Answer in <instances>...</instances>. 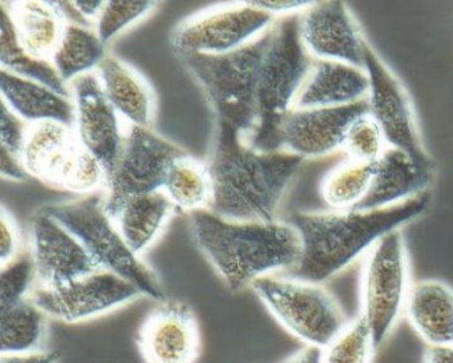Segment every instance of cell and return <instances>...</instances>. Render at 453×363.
Returning a JSON list of instances; mask_svg holds the SVG:
<instances>
[{"mask_svg":"<svg viewBox=\"0 0 453 363\" xmlns=\"http://www.w3.org/2000/svg\"><path fill=\"white\" fill-rule=\"evenodd\" d=\"M173 211V204L160 190L123 201L110 217L127 245L139 256L158 237Z\"/></svg>","mask_w":453,"mask_h":363,"instance_id":"cell-25","label":"cell"},{"mask_svg":"<svg viewBox=\"0 0 453 363\" xmlns=\"http://www.w3.org/2000/svg\"><path fill=\"white\" fill-rule=\"evenodd\" d=\"M36 280L33 257L23 254L2 266L0 273V312L30 298Z\"/></svg>","mask_w":453,"mask_h":363,"instance_id":"cell-32","label":"cell"},{"mask_svg":"<svg viewBox=\"0 0 453 363\" xmlns=\"http://www.w3.org/2000/svg\"><path fill=\"white\" fill-rule=\"evenodd\" d=\"M193 240L232 291L296 266L301 238L288 221L238 222L209 209L190 213Z\"/></svg>","mask_w":453,"mask_h":363,"instance_id":"cell-3","label":"cell"},{"mask_svg":"<svg viewBox=\"0 0 453 363\" xmlns=\"http://www.w3.org/2000/svg\"><path fill=\"white\" fill-rule=\"evenodd\" d=\"M142 297L128 281L99 270L59 288L34 289L30 298L47 315L65 323L92 320Z\"/></svg>","mask_w":453,"mask_h":363,"instance_id":"cell-13","label":"cell"},{"mask_svg":"<svg viewBox=\"0 0 453 363\" xmlns=\"http://www.w3.org/2000/svg\"><path fill=\"white\" fill-rule=\"evenodd\" d=\"M303 161L286 151L259 152L234 128L217 124L209 211L230 221H277L278 208Z\"/></svg>","mask_w":453,"mask_h":363,"instance_id":"cell-2","label":"cell"},{"mask_svg":"<svg viewBox=\"0 0 453 363\" xmlns=\"http://www.w3.org/2000/svg\"><path fill=\"white\" fill-rule=\"evenodd\" d=\"M405 315L428 346L453 344V288L439 280L411 285Z\"/></svg>","mask_w":453,"mask_h":363,"instance_id":"cell-22","label":"cell"},{"mask_svg":"<svg viewBox=\"0 0 453 363\" xmlns=\"http://www.w3.org/2000/svg\"><path fill=\"white\" fill-rule=\"evenodd\" d=\"M0 235H2L0 261L4 266L18 257L17 253L20 243L19 228H18L12 214L7 211L4 205L2 206V213H0Z\"/></svg>","mask_w":453,"mask_h":363,"instance_id":"cell-36","label":"cell"},{"mask_svg":"<svg viewBox=\"0 0 453 363\" xmlns=\"http://www.w3.org/2000/svg\"><path fill=\"white\" fill-rule=\"evenodd\" d=\"M136 344L144 363H197L203 336L195 310L177 299L158 302L140 323Z\"/></svg>","mask_w":453,"mask_h":363,"instance_id":"cell-14","label":"cell"},{"mask_svg":"<svg viewBox=\"0 0 453 363\" xmlns=\"http://www.w3.org/2000/svg\"><path fill=\"white\" fill-rule=\"evenodd\" d=\"M0 63H2V70L43 84L62 97L73 99L67 84L60 79L51 60L36 59L20 46L14 23L4 6H2V20H0Z\"/></svg>","mask_w":453,"mask_h":363,"instance_id":"cell-26","label":"cell"},{"mask_svg":"<svg viewBox=\"0 0 453 363\" xmlns=\"http://www.w3.org/2000/svg\"><path fill=\"white\" fill-rule=\"evenodd\" d=\"M370 81L365 68L330 60H314L294 110L335 108L367 99Z\"/></svg>","mask_w":453,"mask_h":363,"instance_id":"cell-20","label":"cell"},{"mask_svg":"<svg viewBox=\"0 0 453 363\" xmlns=\"http://www.w3.org/2000/svg\"><path fill=\"white\" fill-rule=\"evenodd\" d=\"M423 363H453V344L428 346Z\"/></svg>","mask_w":453,"mask_h":363,"instance_id":"cell-41","label":"cell"},{"mask_svg":"<svg viewBox=\"0 0 453 363\" xmlns=\"http://www.w3.org/2000/svg\"><path fill=\"white\" fill-rule=\"evenodd\" d=\"M187 153L150 128L131 126L115 171L107 182L104 209L108 216L128 198L163 190L169 169Z\"/></svg>","mask_w":453,"mask_h":363,"instance_id":"cell-11","label":"cell"},{"mask_svg":"<svg viewBox=\"0 0 453 363\" xmlns=\"http://www.w3.org/2000/svg\"><path fill=\"white\" fill-rule=\"evenodd\" d=\"M387 148L388 144L384 139L383 132L368 115L352 127L342 151L346 153L349 160L376 163Z\"/></svg>","mask_w":453,"mask_h":363,"instance_id":"cell-34","label":"cell"},{"mask_svg":"<svg viewBox=\"0 0 453 363\" xmlns=\"http://www.w3.org/2000/svg\"><path fill=\"white\" fill-rule=\"evenodd\" d=\"M376 349L370 323L359 313L323 349V359L325 363H372Z\"/></svg>","mask_w":453,"mask_h":363,"instance_id":"cell-31","label":"cell"},{"mask_svg":"<svg viewBox=\"0 0 453 363\" xmlns=\"http://www.w3.org/2000/svg\"><path fill=\"white\" fill-rule=\"evenodd\" d=\"M0 174L4 179L18 182H26L30 176L22 158L12 155L4 148H0Z\"/></svg>","mask_w":453,"mask_h":363,"instance_id":"cell-37","label":"cell"},{"mask_svg":"<svg viewBox=\"0 0 453 363\" xmlns=\"http://www.w3.org/2000/svg\"><path fill=\"white\" fill-rule=\"evenodd\" d=\"M314 2H251L253 6L264 10L267 14L283 15V17H290V15H299L306 12Z\"/></svg>","mask_w":453,"mask_h":363,"instance_id":"cell-38","label":"cell"},{"mask_svg":"<svg viewBox=\"0 0 453 363\" xmlns=\"http://www.w3.org/2000/svg\"><path fill=\"white\" fill-rule=\"evenodd\" d=\"M104 200L95 193L42 209L81 241L100 269L128 281L142 296L164 301L165 291L160 281L127 245L115 222L105 212Z\"/></svg>","mask_w":453,"mask_h":363,"instance_id":"cell-6","label":"cell"},{"mask_svg":"<svg viewBox=\"0 0 453 363\" xmlns=\"http://www.w3.org/2000/svg\"><path fill=\"white\" fill-rule=\"evenodd\" d=\"M0 91L2 102L22 120L30 124L55 121L75 129V105L71 97L4 70L0 73Z\"/></svg>","mask_w":453,"mask_h":363,"instance_id":"cell-23","label":"cell"},{"mask_svg":"<svg viewBox=\"0 0 453 363\" xmlns=\"http://www.w3.org/2000/svg\"><path fill=\"white\" fill-rule=\"evenodd\" d=\"M104 4L105 2H96V0H94V2H86V0L81 2V0H79V2H73V6L75 7L76 12H78L87 22H89V20L92 19H99Z\"/></svg>","mask_w":453,"mask_h":363,"instance_id":"cell-42","label":"cell"},{"mask_svg":"<svg viewBox=\"0 0 453 363\" xmlns=\"http://www.w3.org/2000/svg\"><path fill=\"white\" fill-rule=\"evenodd\" d=\"M280 363H325L323 349L306 344V346L299 349L298 351L293 352L285 359L280 360Z\"/></svg>","mask_w":453,"mask_h":363,"instance_id":"cell-40","label":"cell"},{"mask_svg":"<svg viewBox=\"0 0 453 363\" xmlns=\"http://www.w3.org/2000/svg\"><path fill=\"white\" fill-rule=\"evenodd\" d=\"M434 179V164L420 163L407 153L388 147L375 163L372 184L355 209L388 208L428 193Z\"/></svg>","mask_w":453,"mask_h":363,"instance_id":"cell-19","label":"cell"},{"mask_svg":"<svg viewBox=\"0 0 453 363\" xmlns=\"http://www.w3.org/2000/svg\"><path fill=\"white\" fill-rule=\"evenodd\" d=\"M375 174V163L346 160L334 166L320 184V196L335 211L355 209L367 196Z\"/></svg>","mask_w":453,"mask_h":363,"instance_id":"cell-30","label":"cell"},{"mask_svg":"<svg viewBox=\"0 0 453 363\" xmlns=\"http://www.w3.org/2000/svg\"><path fill=\"white\" fill-rule=\"evenodd\" d=\"M363 68L370 81L365 99L368 115L383 132L388 147L396 148L420 163L434 164L424 147L407 89L368 42Z\"/></svg>","mask_w":453,"mask_h":363,"instance_id":"cell-12","label":"cell"},{"mask_svg":"<svg viewBox=\"0 0 453 363\" xmlns=\"http://www.w3.org/2000/svg\"><path fill=\"white\" fill-rule=\"evenodd\" d=\"M22 161L39 182L79 195H95L107 184L102 163L81 145L75 129L55 121L28 126Z\"/></svg>","mask_w":453,"mask_h":363,"instance_id":"cell-8","label":"cell"},{"mask_svg":"<svg viewBox=\"0 0 453 363\" xmlns=\"http://www.w3.org/2000/svg\"><path fill=\"white\" fill-rule=\"evenodd\" d=\"M60 352L58 350H43L25 355H2L0 363H59Z\"/></svg>","mask_w":453,"mask_h":363,"instance_id":"cell-39","label":"cell"},{"mask_svg":"<svg viewBox=\"0 0 453 363\" xmlns=\"http://www.w3.org/2000/svg\"><path fill=\"white\" fill-rule=\"evenodd\" d=\"M273 23L274 17L251 2L219 4L182 20L172 44L177 54H229L264 35Z\"/></svg>","mask_w":453,"mask_h":363,"instance_id":"cell-10","label":"cell"},{"mask_svg":"<svg viewBox=\"0 0 453 363\" xmlns=\"http://www.w3.org/2000/svg\"><path fill=\"white\" fill-rule=\"evenodd\" d=\"M299 33L312 59L363 68L367 41L343 2H314L299 15Z\"/></svg>","mask_w":453,"mask_h":363,"instance_id":"cell-16","label":"cell"},{"mask_svg":"<svg viewBox=\"0 0 453 363\" xmlns=\"http://www.w3.org/2000/svg\"><path fill=\"white\" fill-rule=\"evenodd\" d=\"M47 315L28 298L0 312L2 355H25L43 351Z\"/></svg>","mask_w":453,"mask_h":363,"instance_id":"cell-27","label":"cell"},{"mask_svg":"<svg viewBox=\"0 0 453 363\" xmlns=\"http://www.w3.org/2000/svg\"><path fill=\"white\" fill-rule=\"evenodd\" d=\"M272 28L237 51L224 55L177 54L211 104L217 124L232 127L243 142L257 126L259 68Z\"/></svg>","mask_w":453,"mask_h":363,"instance_id":"cell-5","label":"cell"},{"mask_svg":"<svg viewBox=\"0 0 453 363\" xmlns=\"http://www.w3.org/2000/svg\"><path fill=\"white\" fill-rule=\"evenodd\" d=\"M31 245L39 288H59L103 270L81 241L43 209L31 221Z\"/></svg>","mask_w":453,"mask_h":363,"instance_id":"cell-18","label":"cell"},{"mask_svg":"<svg viewBox=\"0 0 453 363\" xmlns=\"http://www.w3.org/2000/svg\"><path fill=\"white\" fill-rule=\"evenodd\" d=\"M71 97L79 142L102 163L108 182L126 142L120 115L105 97L96 73H87L71 81Z\"/></svg>","mask_w":453,"mask_h":363,"instance_id":"cell-15","label":"cell"},{"mask_svg":"<svg viewBox=\"0 0 453 363\" xmlns=\"http://www.w3.org/2000/svg\"><path fill=\"white\" fill-rule=\"evenodd\" d=\"M105 47L96 31L68 23L62 41L52 55L51 62L60 79L65 84L71 83L79 76L87 75L95 68H99L107 58Z\"/></svg>","mask_w":453,"mask_h":363,"instance_id":"cell-29","label":"cell"},{"mask_svg":"<svg viewBox=\"0 0 453 363\" xmlns=\"http://www.w3.org/2000/svg\"><path fill=\"white\" fill-rule=\"evenodd\" d=\"M431 204L429 193L373 211L296 212L288 222L301 238V257L283 277L322 285L367 254L389 233L420 219Z\"/></svg>","mask_w":453,"mask_h":363,"instance_id":"cell-1","label":"cell"},{"mask_svg":"<svg viewBox=\"0 0 453 363\" xmlns=\"http://www.w3.org/2000/svg\"><path fill=\"white\" fill-rule=\"evenodd\" d=\"M18 41L36 59L51 60L68 22L59 2H4Z\"/></svg>","mask_w":453,"mask_h":363,"instance_id":"cell-24","label":"cell"},{"mask_svg":"<svg viewBox=\"0 0 453 363\" xmlns=\"http://www.w3.org/2000/svg\"><path fill=\"white\" fill-rule=\"evenodd\" d=\"M163 192L174 208L193 212L209 209L213 195L209 164L197 160L190 153L174 161L169 169Z\"/></svg>","mask_w":453,"mask_h":363,"instance_id":"cell-28","label":"cell"},{"mask_svg":"<svg viewBox=\"0 0 453 363\" xmlns=\"http://www.w3.org/2000/svg\"><path fill=\"white\" fill-rule=\"evenodd\" d=\"M28 127L25 120L15 115L6 103L2 102V119H0V148L9 151L12 155L22 158Z\"/></svg>","mask_w":453,"mask_h":363,"instance_id":"cell-35","label":"cell"},{"mask_svg":"<svg viewBox=\"0 0 453 363\" xmlns=\"http://www.w3.org/2000/svg\"><path fill=\"white\" fill-rule=\"evenodd\" d=\"M273 317L309 346L325 349L349 323L333 296L318 283L266 275L251 283Z\"/></svg>","mask_w":453,"mask_h":363,"instance_id":"cell-7","label":"cell"},{"mask_svg":"<svg viewBox=\"0 0 453 363\" xmlns=\"http://www.w3.org/2000/svg\"><path fill=\"white\" fill-rule=\"evenodd\" d=\"M157 7V2H105L97 19V35L107 46L127 28L140 22Z\"/></svg>","mask_w":453,"mask_h":363,"instance_id":"cell-33","label":"cell"},{"mask_svg":"<svg viewBox=\"0 0 453 363\" xmlns=\"http://www.w3.org/2000/svg\"><path fill=\"white\" fill-rule=\"evenodd\" d=\"M299 15L283 17L273 26L272 39L259 68L257 126L245 142L259 152L283 151L280 128L314 65L315 59L302 43Z\"/></svg>","mask_w":453,"mask_h":363,"instance_id":"cell-4","label":"cell"},{"mask_svg":"<svg viewBox=\"0 0 453 363\" xmlns=\"http://www.w3.org/2000/svg\"><path fill=\"white\" fill-rule=\"evenodd\" d=\"M96 75L105 97L119 115L131 126L150 128L156 113L155 92L136 68L113 55H107Z\"/></svg>","mask_w":453,"mask_h":363,"instance_id":"cell-21","label":"cell"},{"mask_svg":"<svg viewBox=\"0 0 453 363\" xmlns=\"http://www.w3.org/2000/svg\"><path fill=\"white\" fill-rule=\"evenodd\" d=\"M368 116L367 100L335 108L293 110L280 128L282 150L303 160L342 150L352 127Z\"/></svg>","mask_w":453,"mask_h":363,"instance_id":"cell-17","label":"cell"},{"mask_svg":"<svg viewBox=\"0 0 453 363\" xmlns=\"http://www.w3.org/2000/svg\"><path fill=\"white\" fill-rule=\"evenodd\" d=\"M410 262L402 230L389 233L365 254L360 280V314L380 346L405 309Z\"/></svg>","mask_w":453,"mask_h":363,"instance_id":"cell-9","label":"cell"}]
</instances>
